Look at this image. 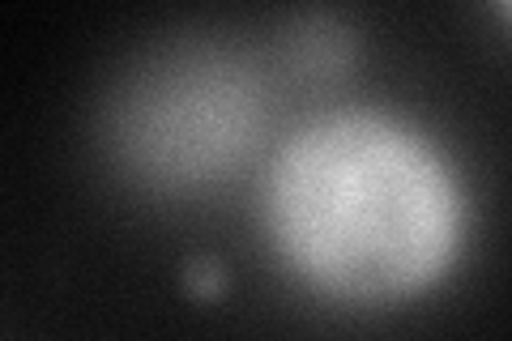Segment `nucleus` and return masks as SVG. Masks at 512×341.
<instances>
[{
    "label": "nucleus",
    "mask_w": 512,
    "mask_h": 341,
    "mask_svg": "<svg viewBox=\"0 0 512 341\" xmlns=\"http://www.w3.org/2000/svg\"><path fill=\"white\" fill-rule=\"evenodd\" d=\"M261 94L235 64L197 56L146 73L124 99L116 141L154 184H205L256 145Z\"/></svg>",
    "instance_id": "f03ea898"
},
{
    "label": "nucleus",
    "mask_w": 512,
    "mask_h": 341,
    "mask_svg": "<svg viewBox=\"0 0 512 341\" xmlns=\"http://www.w3.org/2000/svg\"><path fill=\"white\" fill-rule=\"evenodd\" d=\"M261 218L282 269L338 303H406L453 273L470 231L457 167L393 111L350 107L274 154Z\"/></svg>",
    "instance_id": "f257e3e1"
}]
</instances>
